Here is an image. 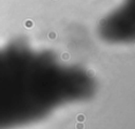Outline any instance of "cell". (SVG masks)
<instances>
[{
    "label": "cell",
    "mask_w": 135,
    "mask_h": 129,
    "mask_svg": "<svg viewBox=\"0 0 135 129\" xmlns=\"http://www.w3.org/2000/svg\"><path fill=\"white\" fill-rule=\"evenodd\" d=\"M85 115H82V114H79V115H78V118H77V120L78 121H79V122H81V121H83V120H85Z\"/></svg>",
    "instance_id": "cell-1"
}]
</instances>
